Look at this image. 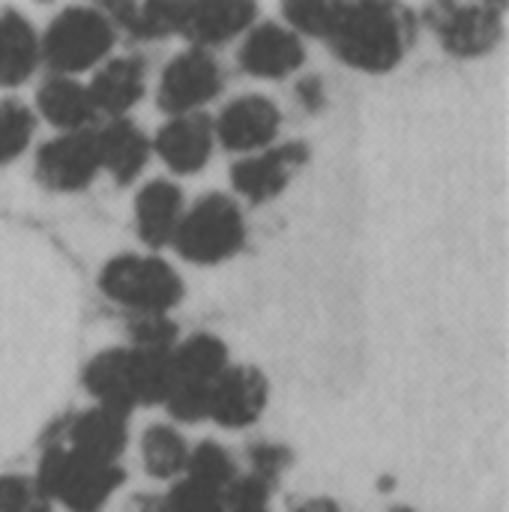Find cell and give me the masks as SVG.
<instances>
[{
    "mask_svg": "<svg viewBox=\"0 0 509 512\" xmlns=\"http://www.w3.org/2000/svg\"><path fill=\"white\" fill-rule=\"evenodd\" d=\"M102 171L96 129L60 132L36 153V174L54 192H81Z\"/></svg>",
    "mask_w": 509,
    "mask_h": 512,
    "instance_id": "obj_8",
    "label": "cell"
},
{
    "mask_svg": "<svg viewBox=\"0 0 509 512\" xmlns=\"http://www.w3.org/2000/svg\"><path fill=\"white\" fill-rule=\"evenodd\" d=\"M36 129V117L21 102H0V165L18 159Z\"/></svg>",
    "mask_w": 509,
    "mask_h": 512,
    "instance_id": "obj_25",
    "label": "cell"
},
{
    "mask_svg": "<svg viewBox=\"0 0 509 512\" xmlns=\"http://www.w3.org/2000/svg\"><path fill=\"white\" fill-rule=\"evenodd\" d=\"M297 93H300V102H303V105H309V108H318V105L324 102L321 78H306V81H300Z\"/></svg>",
    "mask_w": 509,
    "mask_h": 512,
    "instance_id": "obj_31",
    "label": "cell"
},
{
    "mask_svg": "<svg viewBox=\"0 0 509 512\" xmlns=\"http://www.w3.org/2000/svg\"><path fill=\"white\" fill-rule=\"evenodd\" d=\"M282 129V114L273 99L246 93L222 108V114L213 120L216 141L225 144L231 153H258L273 147L276 135Z\"/></svg>",
    "mask_w": 509,
    "mask_h": 512,
    "instance_id": "obj_10",
    "label": "cell"
},
{
    "mask_svg": "<svg viewBox=\"0 0 509 512\" xmlns=\"http://www.w3.org/2000/svg\"><path fill=\"white\" fill-rule=\"evenodd\" d=\"M84 390L93 396L96 405L132 414L138 408L135 399V378H132V351L129 348H108L87 360L84 366Z\"/></svg>",
    "mask_w": 509,
    "mask_h": 512,
    "instance_id": "obj_18",
    "label": "cell"
},
{
    "mask_svg": "<svg viewBox=\"0 0 509 512\" xmlns=\"http://www.w3.org/2000/svg\"><path fill=\"white\" fill-rule=\"evenodd\" d=\"M42 60L39 33L27 15L6 9L0 12V87L24 84Z\"/></svg>",
    "mask_w": 509,
    "mask_h": 512,
    "instance_id": "obj_22",
    "label": "cell"
},
{
    "mask_svg": "<svg viewBox=\"0 0 509 512\" xmlns=\"http://www.w3.org/2000/svg\"><path fill=\"white\" fill-rule=\"evenodd\" d=\"M147 87V66L135 54L111 57L102 66H96V75L90 81V99L99 114H111V120L126 117L132 111Z\"/></svg>",
    "mask_w": 509,
    "mask_h": 512,
    "instance_id": "obj_17",
    "label": "cell"
},
{
    "mask_svg": "<svg viewBox=\"0 0 509 512\" xmlns=\"http://www.w3.org/2000/svg\"><path fill=\"white\" fill-rule=\"evenodd\" d=\"M132 348L144 351H174L177 327L168 315H132L129 321Z\"/></svg>",
    "mask_w": 509,
    "mask_h": 512,
    "instance_id": "obj_29",
    "label": "cell"
},
{
    "mask_svg": "<svg viewBox=\"0 0 509 512\" xmlns=\"http://www.w3.org/2000/svg\"><path fill=\"white\" fill-rule=\"evenodd\" d=\"M102 294L132 315H168L183 300L180 273L156 255H117L102 267Z\"/></svg>",
    "mask_w": 509,
    "mask_h": 512,
    "instance_id": "obj_4",
    "label": "cell"
},
{
    "mask_svg": "<svg viewBox=\"0 0 509 512\" xmlns=\"http://www.w3.org/2000/svg\"><path fill=\"white\" fill-rule=\"evenodd\" d=\"M270 495H273V483L255 474H237L234 483L225 489L222 512H270Z\"/></svg>",
    "mask_w": 509,
    "mask_h": 512,
    "instance_id": "obj_28",
    "label": "cell"
},
{
    "mask_svg": "<svg viewBox=\"0 0 509 512\" xmlns=\"http://www.w3.org/2000/svg\"><path fill=\"white\" fill-rule=\"evenodd\" d=\"M162 501L168 512H222L225 492L204 486L192 477H180Z\"/></svg>",
    "mask_w": 509,
    "mask_h": 512,
    "instance_id": "obj_26",
    "label": "cell"
},
{
    "mask_svg": "<svg viewBox=\"0 0 509 512\" xmlns=\"http://www.w3.org/2000/svg\"><path fill=\"white\" fill-rule=\"evenodd\" d=\"M36 108L60 132L93 129V120L99 114L93 99H90L87 84H81L78 78H69V75L45 78L39 93H36Z\"/></svg>",
    "mask_w": 509,
    "mask_h": 512,
    "instance_id": "obj_21",
    "label": "cell"
},
{
    "mask_svg": "<svg viewBox=\"0 0 509 512\" xmlns=\"http://www.w3.org/2000/svg\"><path fill=\"white\" fill-rule=\"evenodd\" d=\"M306 159H309V147L303 141L276 144V147L249 153L240 162H234L231 183L246 201L267 204L288 189V183L297 177V171L306 165Z\"/></svg>",
    "mask_w": 509,
    "mask_h": 512,
    "instance_id": "obj_9",
    "label": "cell"
},
{
    "mask_svg": "<svg viewBox=\"0 0 509 512\" xmlns=\"http://www.w3.org/2000/svg\"><path fill=\"white\" fill-rule=\"evenodd\" d=\"M228 366L231 363H228L225 342L219 336H213V333H195L186 342H177L174 351H171V369H174L171 390H186V393L210 396V387L216 384V378Z\"/></svg>",
    "mask_w": 509,
    "mask_h": 512,
    "instance_id": "obj_16",
    "label": "cell"
},
{
    "mask_svg": "<svg viewBox=\"0 0 509 512\" xmlns=\"http://www.w3.org/2000/svg\"><path fill=\"white\" fill-rule=\"evenodd\" d=\"M294 512H342V510H339V504H336V501H330V498H309V501H303V504H300Z\"/></svg>",
    "mask_w": 509,
    "mask_h": 512,
    "instance_id": "obj_32",
    "label": "cell"
},
{
    "mask_svg": "<svg viewBox=\"0 0 509 512\" xmlns=\"http://www.w3.org/2000/svg\"><path fill=\"white\" fill-rule=\"evenodd\" d=\"M426 21L456 57H480L501 42V9L489 3H438L426 9Z\"/></svg>",
    "mask_w": 509,
    "mask_h": 512,
    "instance_id": "obj_7",
    "label": "cell"
},
{
    "mask_svg": "<svg viewBox=\"0 0 509 512\" xmlns=\"http://www.w3.org/2000/svg\"><path fill=\"white\" fill-rule=\"evenodd\" d=\"M96 144H99L102 171H108L117 183L138 180L153 150V141L129 117L108 120L102 129H96Z\"/></svg>",
    "mask_w": 509,
    "mask_h": 512,
    "instance_id": "obj_20",
    "label": "cell"
},
{
    "mask_svg": "<svg viewBox=\"0 0 509 512\" xmlns=\"http://www.w3.org/2000/svg\"><path fill=\"white\" fill-rule=\"evenodd\" d=\"M171 243L177 246L180 258L201 267L237 255L246 243V219L240 204L222 192L198 198L183 213Z\"/></svg>",
    "mask_w": 509,
    "mask_h": 512,
    "instance_id": "obj_5",
    "label": "cell"
},
{
    "mask_svg": "<svg viewBox=\"0 0 509 512\" xmlns=\"http://www.w3.org/2000/svg\"><path fill=\"white\" fill-rule=\"evenodd\" d=\"M249 465H252L249 474L276 486L279 474L291 465V453L279 444H255V447H249Z\"/></svg>",
    "mask_w": 509,
    "mask_h": 512,
    "instance_id": "obj_30",
    "label": "cell"
},
{
    "mask_svg": "<svg viewBox=\"0 0 509 512\" xmlns=\"http://www.w3.org/2000/svg\"><path fill=\"white\" fill-rule=\"evenodd\" d=\"M222 90V66L207 48L180 51L162 72L159 81V108L171 117L201 114L207 102H213Z\"/></svg>",
    "mask_w": 509,
    "mask_h": 512,
    "instance_id": "obj_6",
    "label": "cell"
},
{
    "mask_svg": "<svg viewBox=\"0 0 509 512\" xmlns=\"http://www.w3.org/2000/svg\"><path fill=\"white\" fill-rule=\"evenodd\" d=\"M189 441L174 426H150L141 438V462L144 471L156 480H180L189 462Z\"/></svg>",
    "mask_w": 509,
    "mask_h": 512,
    "instance_id": "obj_23",
    "label": "cell"
},
{
    "mask_svg": "<svg viewBox=\"0 0 509 512\" xmlns=\"http://www.w3.org/2000/svg\"><path fill=\"white\" fill-rule=\"evenodd\" d=\"M306 63L303 36H297L288 24L261 21L246 30L240 45V66L255 78H288Z\"/></svg>",
    "mask_w": 509,
    "mask_h": 512,
    "instance_id": "obj_12",
    "label": "cell"
},
{
    "mask_svg": "<svg viewBox=\"0 0 509 512\" xmlns=\"http://www.w3.org/2000/svg\"><path fill=\"white\" fill-rule=\"evenodd\" d=\"M183 213V192L171 180H150L135 195V228L138 237L153 249L168 246L174 240Z\"/></svg>",
    "mask_w": 509,
    "mask_h": 512,
    "instance_id": "obj_19",
    "label": "cell"
},
{
    "mask_svg": "<svg viewBox=\"0 0 509 512\" xmlns=\"http://www.w3.org/2000/svg\"><path fill=\"white\" fill-rule=\"evenodd\" d=\"M63 444L84 459L120 465V456L129 444V417L120 411L93 405L66 423Z\"/></svg>",
    "mask_w": 509,
    "mask_h": 512,
    "instance_id": "obj_13",
    "label": "cell"
},
{
    "mask_svg": "<svg viewBox=\"0 0 509 512\" xmlns=\"http://www.w3.org/2000/svg\"><path fill=\"white\" fill-rule=\"evenodd\" d=\"M159 159L174 171V174H198L216 147V132L213 120L207 114H180L171 117L156 141H153Z\"/></svg>",
    "mask_w": 509,
    "mask_h": 512,
    "instance_id": "obj_14",
    "label": "cell"
},
{
    "mask_svg": "<svg viewBox=\"0 0 509 512\" xmlns=\"http://www.w3.org/2000/svg\"><path fill=\"white\" fill-rule=\"evenodd\" d=\"M48 495L27 474L0 477V512H51Z\"/></svg>",
    "mask_w": 509,
    "mask_h": 512,
    "instance_id": "obj_27",
    "label": "cell"
},
{
    "mask_svg": "<svg viewBox=\"0 0 509 512\" xmlns=\"http://www.w3.org/2000/svg\"><path fill=\"white\" fill-rule=\"evenodd\" d=\"M126 512H168L162 498H135Z\"/></svg>",
    "mask_w": 509,
    "mask_h": 512,
    "instance_id": "obj_33",
    "label": "cell"
},
{
    "mask_svg": "<svg viewBox=\"0 0 509 512\" xmlns=\"http://www.w3.org/2000/svg\"><path fill=\"white\" fill-rule=\"evenodd\" d=\"M267 399H270V387L258 369L228 366L210 387L207 420L228 429H246L261 420Z\"/></svg>",
    "mask_w": 509,
    "mask_h": 512,
    "instance_id": "obj_11",
    "label": "cell"
},
{
    "mask_svg": "<svg viewBox=\"0 0 509 512\" xmlns=\"http://www.w3.org/2000/svg\"><path fill=\"white\" fill-rule=\"evenodd\" d=\"M117 42V27L105 9L96 6H69L51 18L48 30L39 36L42 60L54 75H75L105 63Z\"/></svg>",
    "mask_w": 509,
    "mask_h": 512,
    "instance_id": "obj_3",
    "label": "cell"
},
{
    "mask_svg": "<svg viewBox=\"0 0 509 512\" xmlns=\"http://www.w3.org/2000/svg\"><path fill=\"white\" fill-rule=\"evenodd\" d=\"M123 468L93 462L72 453L63 441L48 444L33 474L36 486L51 504H63L69 512H102L123 486Z\"/></svg>",
    "mask_w": 509,
    "mask_h": 512,
    "instance_id": "obj_2",
    "label": "cell"
},
{
    "mask_svg": "<svg viewBox=\"0 0 509 512\" xmlns=\"http://www.w3.org/2000/svg\"><path fill=\"white\" fill-rule=\"evenodd\" d=\"M258 18V6L246 0L225 3H183L177 33L186 36L195 48L222 45L234 36H243Z\"/></svg>",
    "mask_w": 509,
    "mask_h": 512,
    "instance_id": "obj_15",
    "label": "cell"
},
{
    "mask_svg": "<svg viewBox=\"0 0 509 512\" xmlns=\"http://www.w3.org/2000/svg\"><path fill=\"white\" fill-rule=\"evenodd\" d=\"M183 477H192V480H198L204 486H213V489L225 492L237 477V465H234L231 453L222 444L201 441L198 447L189 450V462H186Z\"/></svg>",
    "mask_w": 509,
    "mask_h": 512,
    "instance_id": "obj_24",
    "label": "cell"
},
{
    "mask_svg": "<svg viewBox=\"0 0 509 512\" xmlns=\"http://www.w3.org/2000/svg\"><path fill=\"white\" fill-rule=\"evenodd\" d=\"M324 39L342 63L381 75L405 60L414 42V18L396 3H336Z\"/></svg>",
    "mask_w": 509,
    "mask_h": 512,
    "instance_id": "obj_1",
    "label": "cell"
}]
</instances>
